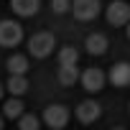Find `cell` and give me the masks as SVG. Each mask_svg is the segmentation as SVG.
Returning <instances> with one entry per match:
<instances>
[{"instance_id":"13","label":"cell","mask_w":130,"mask_h":130,"mask_svg":"<svg viewBox=\"0 0 130 130\" xmlns=\"http://www.w3.org/2000/svg\"><path fill=\"white\" fill-rule=\"evenodd\" d=\"M23 102H21V97H10V100H5V105H3V117H10V120H18L21 115H23Z\"/></svg>"},{"instance_id":"10","label":"cell","mask_w":130,"mask_h":130,"mask_svg":"<svg viewBox=\"0 0 130 130\" xmlns=\"http://www.w3.org/2000/svg\"><path fill=\"white\" fill-rule=\"evenodd\" d=\"M38 5H41V0H10L13 13H15V15H21V18L36 15V13H38Z\"/></svg>"},{"instance_id":"20","label":"cell","mask_w":130,"mask_h":130,"mask_svg":"<svg viewBox=\"0 0 130 130\" xmlns=\"http://www.w3.org/2000/svg\"><path fill=\"white\" fill-rule=\"evenodd\" d=\"M0 130H3V115H0Z\"/></svg>"},{"instance_id":"18","label":"cell","mask_w":130,"mask_h":130,"mask_svg":"<svg viewBox=\"0 0 130 130\" xmlns=\"http://www.w3.org/2000/svg\"><path fill=\"white\" fill-rule=\"evenodd\" d=\"M3 94H5V84L0 82V100H3Z\"/></svg>"},{"instance_id":"17","label":"cell","mask_w":130,"mask_h":130,"mask_svg":"<svg viewBox=\"0 0 130 130\" xmlns=\"http://www.w3.org/2000/svg\"><path fill=\"white\" fill-rule=\"evenodd\" d=\"M72 0H51V10L54 13H69Z\"/></svg>"},{"instance_id":"21","label":"cell","mask_w":130,"mask_h":130,"mask_svg":"<svg viewBox=\"0 0 130 130\" xmlns=\"http://www.w3.org/2000/svg\"><path fill=\"white\" fill-rule=\"evenodd\" d=\"M112 130H125V127H112Z\"/></svg>"},{"instance_id":"5","label":"cell","mask_w":130,"mask_h":130,"mask_svg":"<svg viewBox=\"0 0 130 130\" xmlns=\"http://www.w3.org/2000/svg\"><path fill=\"white\" fill-rule=\"evenodd\" d=\"M69 10L79 21H92V18L100 15V0H72Z\"/></svg>"},{"instance_id":"1","label":"cell","mask_w":130,"mask_h":130,"mask_svg":"<svg viewBox=\"0 0 130 130\" xmlns=\"http://www.w3.org/2000/svg\"><path fill=\"white\" fill-rule=\"evenodd\" d=\"M54 46H56V38H54L51 33H46V31L33 33V36L28 38V54H31L33 59H46V56H51V54H54Z\"/></svg>"},{"instance_id":"2","label":"cell","mask_w":130,"mask_h":130,"mask_svg":"<svg viewBox=\"0 0 130 130\" xmlns=\"http://www.w3.org/2000/svg\"><path fill=\"white\" fill-rule=\"evenodd\" d=\"M23 41V26L18 21H0V46L13 48Z\"/></svg>"},{"instance_id":"16","label":"cell","mask_w":130,"mask_h":130,"mask_svg":"<svg viewBox=\"0 0 130 130\" xmlns=\"http://www.w3.org/2000/svg\"><path fill=\"white\" fill-rule=\"evenodd\" d=\"M18 130H41V120L33 112H23L18 117Z\"/></svg>"},{"instance_id":"3","label":"cell","mask_w":130,"mask_h":130,"mask_svg":"<svg viewBox=\"0 0 130 130\" xmlns=\"http://www.w3.org/2000/svg\"><path fill=\"white\" fill-rule=\"evenodd\" d=\"M69 107H64V105H48L46 110H43V122H46V127H51V130H61V127H67V122H69Z\"/></svg>"},{"instance_id":"12","label":"cell","mask_w":130,"mask_h":130,"mask_svg":"<svg viewBox=\"0 0 130 130\" xmlns=\"http://www.w3.org/2000/svg\"><path fill=\"white\" fill-rule=\"evenodd\" d=\"M56 79H59V84H64V87H72L74 82H79V69H77V64H69V67H59Z\"/></svg>"},{"instance_id":"9","label":"cell","mask_w":130,"mask_h":130,"mask_svg":"<svg viewBox=\"0 0 130 130\" xmlns=\"http://www.w3.org/2000/svg\"><path fill=\"white\" fill-rule=\"evenodd\" d=\"M84 46H87V54L89 56H102V54H107V38L102 36V33H89L87 36V41H84Z\"/></svg>"},{"instance_id":"7","label":"cell","mask_w":130,"mask_h":130,"mask_svg":"<svg viewBox=\"0 0 130 130\" xmlns=\"http://www.w3.org/2000/svg\"><path fill=\"white\" fill-rule=\"evenodd\" d=\"M107 23L110 26H125L130 21V5L125 3V0H112V3L107 5Z\"/></svg>"},{"instance_id":"6","label":"cell","mask_w":130,"mask_h":130,"mask_svg":"<svg viewBox=\"0 0 130 130\" xmlns=\"http://www.w3.org/2000/svg\"><path fill=\"white\" fill-rule=\"evenodd\" d=\"M74 115H77V120H79L82 125H89V122L100 120L102 107H100V102H94V100H82V102L74 107Z\"/></svg>"},{"instance_id":"14","label":"cell","mask_w":130,"mask_h":130,"mask_svg":"<svg viewBox=\"0 0 130 130\" xmlns=\"http://www.w3.org/2000/svg\"><path fill=\"white\" fill-rule=\"evenodd\" d=\"M5 67H8V72L10 74H28V59L26 56H21V54H13L8 61H5Z\"/></svg>"},{"instance_id":"15","label":"cell","mask_w":130,"mask_h":130,"mask_svg":"<svg viewBox=\"0 0 130 130\" xmlns=\"http://www.w3.org/2000/svg\"><path fill=\"white\" fill-rule=\"evenodd\" d=\"M79 61V51L74 46H61L59 48V67H69V64Z\"/></svg>"},{"instance_id":"19","label":"cell","mask_w":130,"mask_h":130,"mask_svg":"<svg viewBox=\"0 0 130 130\" xmlns=\"http://www.w3.org/2000/svg\"><path fill=\"white\" fill-rule=\"evenodd\" d=\"M125 33H127V38H130V21L125 23Z\"/></svg>"},{"instance_id":"11","label":"cell","mask_w":130,"mask_h":130,"mask_svg":"<svg viewBox=\"0 0 130 130\" xmlns=\"http://www.w3.org/2000/svg\"><path fill=\"white\" fill-rule=\"evenodd\" d=\"M5 89L10 92V97H23L28 92V79L26 74H10V79L5 82Z\"/></svg>"},{"instance_id":"8","label":"cell","mask_w":130,"mask_h":130,"mask_svg":"<svg viewBox=\"0 0 130 130\" xmlns=\"http://www.w3.org/2000/svg\"><path fill=\"white\" fill-rule=\"evenodd\" d=\"M107 79L115 84V87H130V64L127 61H120V64H115V67L110 69V74H107Z\"/></svg>"},{"instance_id":"4","label":"cell","mask_w":130,"mask_h":130,"mask_svg":"<svg viewBox=\"0 0 130 130\" xmlns=\"http://www.w3.org/2000/svg\"><path fill=\"white\" fill-rule=\"evenodd\" d=\"M79 82H82V87L87 89V92H100V89H105V82H107V77H105V72L102 69H97V67H89V69H84L82 74H79Z\"/></svg>"}]
</instances>
